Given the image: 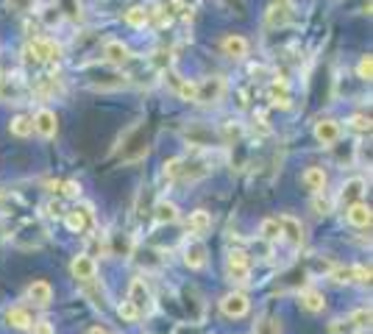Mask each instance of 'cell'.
Masks as SVG:
<instances>
[{
  "instance_id": "obj_1",
  "label": "cell",
  "mask_w": 373,
  "mask_h": 334,
  "mask_svg": "<svg viewBox=\"0 0 373 334\" xmlns=\"http://www.w3.org/2000/svg\"><path fill=\"white\" fill-rule=\"evenodd\" d=\"M225 276L234 281V284H248L251 279V259L245 250H231L228 259H225Z\"/></svg>"
},
{
  "instance_id": "obj_2",
  "label": "cell",
  "mask_w": 373,
  "mask_h": 334,
  "mask_svg": "<svg viewBox=\"0 0 373 334\" xmlns=\"http://www.w3.org/2000/svg\"><path fill=\"white\" fill-rule=\"evenodd\" d=\"M59 45L53 42V39H45V36H37V39H31V45H28V51H25V56H28V62H37V65H45V62H53V59H59Z\"/></svg>"
},
{
  "instance_id": "obj_3",
  "label": "cell",
  "mask_w": 373,
  "mask_h": 334,
  "mask_svg": "<svg viewBox=\"0 0 373 334\" xmlns=\"http://www.w3.org/2000/svg\"><path fill=\"white\" fill-rule=\"evenodd\" d=\"M225 81L221 76H209L198 84V92H195V103H204V106H215L223 100Z\"/></svg>"
},
{
  "instance_id": "obj_4",
  "label": "cell",
  "mask_w": 373,
  "mask_h": 334,
  "mask_svg": "<svg viewBox=\"0 0 373 334\" xmlns=\"http://www.w3.org/2000/svg\"><path fill=\"white\" fill-rule=\"evenodd\" d=\"M129 301L137 307V312L140 315H150L153 312V293H150V287L145 284V279H131V284H129Z\"/></svg>"
},
{
  "instance_id": "obj_5",
  "label": "cell",
  "mask_w": 373,
  "mask_h": 334,
  "mask_svg": "<svg viewBox=\"0 0 373 334\" xmlns=\"http://www.w3.org/2000/svg\"><path fill=\"white\" fill-rule=\"evenodd\" d=\"M248 309H251V301H248L245 293L234 290V293H225L223 298H221V312H223L225 318H245Z\"/></svg>"
},
{
  "instance_id": "obj_6",
  "label": "cell",
  "mask_w": 373,
  "mask_h": 334,
  "mask_svg": "<svg viewBox=\"0 0 373 334\" xmlns=\"http://www.w3.org/2000/svg\"><path fill=\"white\" fill-rule=\"evenodd\" d=\"M31 123H34V131H37L42 140H51V137H56V131H59V117H56V112H51V109H39V112L31 117Z\"/></svg>"
},
{
  "instance_id": "obj_7",
  "label": "cell",
  "mask_w": 373,
  "mask_h": 334,
  "mask_svg": "<svg viewBox=\"0 0 373 334\" xmlns=\"http://www.w3.org/2000/svg\"><path fill=\"white\" fill-rule=\"evenodd\" d=\"M103 59L109 65H114V67H123V65L131 62V51L120 39H109V42H103Z\"/></svg>"
},
{
  "instance_id": "obj_8",
  "label": "cell",
  "mask_w": 373,
  "mask_h": 334,
  "mask_svg": "<svg viewBox=\"0 0 373 334\" xmlns=\"http://www.w3.org/2000/svg\"><path fill=\"white\" fill-rule=\"evenodd\" d=\"M70 273H73V279L78 281H92L95 276H98V262L89 256V253H81V256H75L73 265H70Z\"/></svg>"
},
{
  "instance_id": "obj_9",
  "label": "cell",
  "mask_w": 373,
  "mask_h": 334,
  "mask_svg": "<svg viewBox=\"0 0 373 334\" xmlns=\"http://www.w3.org/2000/svg\"><path fill=\"white\" fill-rule=\"evenodd\" d=\"M279 226H282V240H287L293 248H299L301 243H303V226H301L299 218L282 215V218H279Z\"/></svg>"
},
{
  "instance_id": "obj_10",
  "label": "cell",
  "mask_w": 373,
  "mask_h": 334,
  "mask_svg": "<svg viewBox=\"0 0 373 334\" xmlns=\"http://www.w3.org/2000/svg\"><path fill=\"white\" fill-rule=\"evenodd\" d=\"M301 184L309 189V192H326V184H329V175H326V170L318 165L306 167L303 173H301Z\"/></svg>"
},
{
  "instance_id": "obj_11",
  "label": "cell",
  "mask_w": 373,
  "mask_h": 334,
  "mask_svg": "<svg viewBox=\"0 0 373 334\" xmlns=\"http://www.w3.org/2000/svg\"><path fill=\"white\" fill-rule=\"evenodd\" d=\"M221 51H223L228 59H245L248 56V39L242 34H225L221 39Z\"/></svg>"
},
{
  "instance_id": "obj_12",
  "label": "cell",
  "mask_w": 373,
  "mask_h": 334,
  "mask_svg": "<svg viewBox=\"0 0 373 334\" xmlns=\"http://www.w3.org/2000/svg\"><path fill=\"white\" fill-rule=\"evenodd\" d=\"M340 137H343V128L337 120H318L315 123V140L320 145H334Z\"/></svg>"
},
{
  "instance_id": "obj_13",
  "label": "cell",
  "mask_w": 373,
  "mask_h": 334,
  "mask_svg": "<svg viewBox=\"0 0 373 334\" xmlns=\"http://www.w3.org/2000/svg\"><path fill=\"white\" fill-rule=\"evenodd\" d=\"M184 265L190 267V270H201L204 265H207V246L195 237V240H190L187 246H184Z\"/></svg>"
},
{
  "instance_id": "obj_14",
  "label": "cell",
  "mask_w": 373,
  "mask_h": 334,
  "mask_svg": "<svg viewBox=\"0 0 373 334\" xmlns=\"http://www.w3.org/2000/svg\"><path fill=\"white\" fill-rule=\"evenodd\" d=\"M209 229H212V215H209L207 209H195V212H190V218H187V232H190V234H195V237L201 240Z\"/></svg>"
},
{
  "instance_id": "obj_15",
  "label": "cell",
  "mask_w": 373,
  "mask_h": 334,
  "mask_svg": "<svg viewBox=\"0 0 373 334\" xmlns=\"http://www.w3.org/2000/svg\"><path fill=\"white\" fill-rule=\"evenodd\" d=\"M346 220L354 226V229H368L371 226V220H373V215H371V206L368 203H354V206H348L346 209Z\"/></svg>"
},
{
  "instance_id": "obj_16",
  "label": "cell",
  "mask_w": 373,
  "mask_h": 334,
  "mask_svg": "<svg viewBox=\"0 0 373 334\" xmlns=\"http://www.w3.org/2000/svg\"><path fill=\"white\" fill-rule=\"evenodd\" d=\"M89 220H92V206H86V203H84V206H75L73 212L65 215V223H67V229H70L73 234L84 232Z\"/></svg>"
},
{
  "instance_id": "obj_17",
  "label": "cell",
  "mask_w": 373,
  "mask_h": 334,
  "mask_svg": "<svg viewBox=\"0 0 373 334\" xmlns=\"http://www.w3.org/2000/svg\"><path fill=\"white\" fill-rule=\"evenodd\" d=\"M28 301H31L34 307H48V304L53 301V287H51L48 281H34V284L28 287Z\"/></svg>"
},
{
  "instance_id": "obj_18",
  "label": "cell",
  "mask_w": 373,
  "mask_h": 334,
  "mask_svg": "<svg viewBox=\"0 0 373 334\" xmlns=\"http://www.w3.org/2000/svg\"><path fill=\"white\" fill-rule=\"evenodd\" d=\"M299 304L306 309V312H323L326 309V295L320 290H301L299 293Z\"/></svg>"
},
{
  "instance_id": "obj_19",
  "label": "cell",
  "mask_w": 373,
  "mask_h": 334,
  "mask_svg": "<svg viewBox=\"0 0 373 334\" xmlns=\"http://www.w3.org/2000/svg\"><path fill=\"white\" fill-rule=\"evenodd\" d=\"M362 192H365V181H362V178H351V181L343 184V189H340V201L348 203V206H354V203H360Z\"/></svg>"
},
{
  "instance_id": "obj_20",
  "label": "cell",
  "mask_w": 373,
  "mask_h": 334,
  "mask_svg": "<svg viewBox=\"0 0 373 334\" xmlns=\"http://www.w3.org/2000/svg\"><path fill=\"white\" fill-rule=\"evenodd\" d=\"M153 218H156V223H176L178 220V206L173 201H159L153 206Z\"/></svg>"
},
{
  "instance_id": "obj_21",
  "label": "cell",
  "mask_w": 373,
  "mask_h": 334,
  "mask_svg": "<svg viewBox=\"0 0 373 334\" xmlns=\"http://www.w3.org/2000/svg\"><path fill=\"white\" fill-rule=\"evenodd\" d=\"M6 321H8V326H14V329H22V332L34 326V321H31L28 309H22V307H11V309L6 312Z\"/></svg>"
},
{
  "instance_id": "obj_22",
  "label": "cell",
  "mask_w": 373,
  "mask_h": 334,
  "mask_svg": "<svg viewBox=\"0 0 373 334\" xmlns=\"http://www.w3.org/2000/svg\"><path fill=\"white\" fill-rule=\"evenodd\" d=\"M259 234L268 240V243H279L282 240V226H279V218H265L262 226H259Z\"/></svg>"
},
{
  "instance_id": "obj_23",
  "label": "cell",
  "mask_w": 373,
  "mask_h": 334,
  "mask_svg": "<svg viewBox=\"0 0 373 334\" xmlns=\"http://www.w3.org/2000/svg\"><path fill=\"white\" fill-rule=\"evenodd\" d=\"M329 279L337 281V284H348V281H357V265H337L329 270Z\"/></svg>"
},
{
  "instance_id": "obj_24",
  "label": "cell",
  "mask_w": 373,
  "mask_h": 334,
  "mask_svg": "<svg viewBox=\"0 0 373 334\" xmlns=\"http://www.w3.org/2000/svg\"><path fill=\"white\" fill-rule=\"evenodd\" d=\"M8 131H11L14 137H31V134H34V123H31V117L17 114V117L8 123Z\"/></svg>"
},
{
  "instance_id": "obj_25",
  "label": "cell",
  "mask_w": 373,
  "mask_h": 334,
  "mask_svg": "<svg viewBox=\"0 0 373 334\" xmlns=\"http://www.w3.org/2000/svg\"><path fill=\"white\" fill-rule=\"evenodd\" d=\"M287 22H290V6H270L268 25L270 28H279V25H287Z\"/></svg>"
},
{
  "instance_id": "obj_26",
  "label": "cell",
  "mask_w": 373,
  "mask_h": 334,
  "mask_svg": "<svg viewBox=\"0 0 373 334\" xmlns=\"http://www.w3.org/2000/svg\"><path fill=\"white\" fill-rule=\"evenodd\" d=\"M148 20H150V14L143 6H134V8L126 11V25H131V28H145Z\"/></svg>"
},
{
  "instance_id": "obj_27",
  "label": "cell",
  "mask_w": 373,
  "mask_h": 334,
  "mask_svg": "<svg viewBox=\"0 0 373 334\" xmlns=\"http://www.w3.org/2000/svg\"><path fill=\"white\" fill-rule=\"evenodd\" d=\"M348 326H354V329L365 332V329L371 326V307H362V309L351 312V315H348Z\"/></svg>"
},
{
  "instance_id": "obj_28",
  "label": "cell",
  "mask_w": 373,
  "mask_h": 334,
  "mask_svg": "<svg viewBox=\"0 0 373 334\" xmlns=\"http://www.w3.org/2000/svg\"><path fill=\"white\" fill-rule=\"evenodd\" d=\"M117 315H120V321H123V323H137V321L143 318V315L137 312V307H134V304H131L129 298L117 304Z\"/></svg>"
},
{
  "instance_id": "obj_29",
  "label": "cell",
  "mask_w": 373,
  "mask_h": 334,
  "mask_svg": "<svg viewBox=\"0 0 373 334\" xmlns=\"http://www.w3.org/2000/svg\"><path fill=\"white\" fill-rule=\"evenodd\" d=\"M181 167H184V159H181V156H173V159H167V162L162 165V178H167V181L178 178V175H181Z\"/></svg>"
},
{
  "instance_id": "obj_30",
  "label": "cell",
  "mask_w": 373,
  "mask_h": 334,
  "mask_svg": "<svg viewBox=\"0 0 373 334\" xmlns=\"http://www.w3.org/2000/svg\"><path fill=\"white\" fill-rule=\"evenodd\" d=\"M254 334H282V326H279V321H276V318L265 315V318H262V321L256 323Z\"/></svg>"
},
{
  "instance_id": "obj_31",
  "label": "cell",
  "mask_w": 373,
  "mask_h": 334,
  "mask_svg": "<svg viewBox=\"0 0 373 334\" xmlns=\"http://www.w3.org/2000/svg\"><path fill=\"white\" fill-rule=\"evenodd\" d=\"M187 140L190 142H198V145H209V142H215V134L207 131V128H190L187 131Z\"/></svg>"
},
{
  "instance_id": "obj_32",
  "label": "cell",
  "mask_w": 373,
  "mask_h": 334,
  "mask_svg": "<svg viewBox=\"0 0 373 334\" xmlns=\"http://www.w3.org/2000/svg\"><path fill=\"white\" fill-rule=\"evenodd\" d=\"M357 76H360L362 81H371L373 79V56L371 53H365V56L360 59V65H357Z\"/></svg>"
},
{
  "instance_id": "obj_33",
  "label": "cell",
  "mask_w": 373,
  "mask_h": 334,
  "mask_svg": "<svg viewBox=\"0 0 373 334\" xmlns=\"http://www.w3.org/2000/svg\"><path fill=\"white\" fill-rule=\"evenodd\" d=\"M312 209H315V215L320 218V215H329L332 212V201L323 195V192H318L315 195V201H312Z\"/></svg>"
},
{
  "instance_id": "obj_34",
  "label": "cell",
  "mask_w": 373,
  "mask_h": 334,
  "mask_svg": "<svg viewBox=\"0 0 373 334\" xmlns=\"http://www.w3.org/2000/svg\"><path fill=\"white\" fill-rule=\"evenodd\" d=\"M348 123H351V128L360 131V134H368V131H371V117H368V114H354Z\"/></svg>"
},
{
  "instance_id": "obj_35",
  "label": "cell",
  "mask_w": 373,
  "mask_h": 334,
  "mask_svg": "<svg viewBox=\"0 0 373 334\" xmlns=\"http://www.w3.org/2000/svg\"><path fill=\"white\" fill-rule=\"evenodd\" d=\"M195 92H198L195 81H178V98L181 100H195Z\"/></svg>"
},
{
  "instance_id": "obj_36",
  "label": "cell",
  "mask_w": 373,
  "mask_h": 334,
  "mask_svg": "<svg viewBox=\"0 0 373 334\" xmlns=\"http://www.w3.org/2000/svg\"><path fill=\"white\" fill-rule=\"evenodd\" d=\"M59 192L65 198H78L81 195V187H78V181H65V184H59Z\"/></svg>"
},
{
  "instance_id": "obj_37",
  "label": "cell",
  "mask_w": 373,
  "mask_h": 334,
  "mask_svg": "<svg viewBox=\"0 0 373 334\" xmlns=\"http://www.w3.org/2000/svg\"><path fill=\"white\" fill-rule=\"evenodd\" d=\"M240 134H242V128H240V126H234V123H225V140H228V142L240 140Z\"/></svg>"
},
{
  "instance_id": "obj_38",
  "label": "cell",
  "mask_w": 373,
  "mask_h": 334,
  "mask_svg": "<svg viewBox=\"0 0 373 334\" xmlns=\"http://www.w3.org/2000/svg\"><path fill=\"white\" fill-rule=\"evenodd\" d=\"M45 212H48L51 218H62V215H65V209H62V203H59V201H51V203H45Z\"/></svg>"
},
{
  "instance_id": "obj_39",
  "label": "cell",
  "mask_w": 373,
  "mask_h": 334,
  "mask_svg": "<svg viewBox=\"0 0 373 334\" xmlns=\"http://www.w3.org/2000/svg\"><path fill=\"white\" fill-rule=\"evenodd\" d=\"M8 6L14 11H31L34 8V0H8Z\"/></svg>"
},
{
  "instance_id": "obj_40",
  "label": "cell",
  "mask_w": 373,
  "mask_h": 334,
  "mask_svg": "<svg viewBox=\"0 0 373 334\" xmlns=\"http://www.w3.org/2000/svg\"><path fill=\"white\" fill-rule=\"evenodd\" d=\"M31 329H34V334H56V332H53V326H51L48 321H37Z\"/></svg>"
},
{
  "instance_id": "obj_41",
  "label": "cell",
  "mask_w": 373,
  "mask_h": 334,
  "mask_svg": "<svg viewBox=\"0 0 373 334\" xmlns=\"http://www.w3.org/2000/svg\"><path fill=\"white\" fill-rule=\"evenodd\" d=\"M86 334H109V332H106V329H100V326H92Z\"/></svg>"
},
{
  "instance_id": "obj_42",
  "label": "cell",
  "mask_w": 373,
  "mask_h": 334,
  "mask_svg": "<svg viewBox=\"0 0 373 334\" xmlns=\"http://www.w3.org/2000/svg\"><path fill=\"white\" fill-rule=\"evenodd\" d=\"M273 6H290V0H273Z\"/></svg>"
},
{
  "instance_id": "obj_43",
  "label": "cell",
  "mask_w": 373,
  "mask_h": 334,
  "mask_svg": "<svg viewBox=\"0 0 373 334\" xmlns=\"http://www.w3.org/2000/svg\"><path fill=\"white\" fill-rule=\"evenodd\" d=\"M0 84H3V70H0Z\"/></svg>"
},
{
  "instance_id": "obj_44",
  "label": "cell",
  "mask_w": 373,
  "mask_h": 334,
  "mask_svg": "<svg viewBox=\"0 0 373 334\" xmlns=\"http://www.w3.org/2000/svg\"><path fill=\"white\" fill-rule=\"evenodd\" d=\"M0 198H3V189H0Z\"/></svg>"
}]
</instances>
